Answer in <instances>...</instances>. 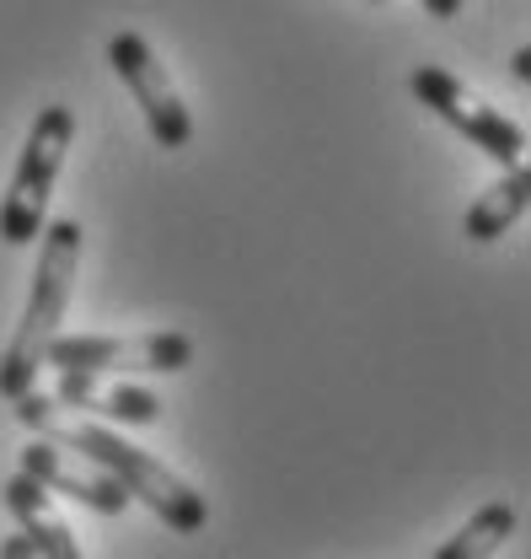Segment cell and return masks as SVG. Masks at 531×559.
<instances>
[{
	"instance_id": "9c48e42d",
	"label": "cell",
	"mask_w": 531,
	"mask_h": 559,
	"mask_svg": "<svg viewBox=\"0 0 531 559\" xmlns=\"http://www.w3.org/2000/svg\"><path fill=\"white\" fill-rule=\"evenodd\" d=\"M0 500H5V511L16 516L22 538L33 544V555L38 559H86L81 555V544H75V533H70V522L55 511V495L38 485V479L11 474V479L0 485Z\"/></svg>"
},
{
	"instance_id": "277c9868",
	"label": "cell",
	"mask_w": 531,
	"mask_h": 559,
	"mask_svg": "<svg viewBox=\"0 0 531 559\" xmlns=\"http://www.w3.org/2000/svg\"><path fill=\"white\" fill-rule=\"evenodd\" d=\"M408 86H413V97H419L441 124H451L462 140H472V151L494 156L499 167H521V162H527V130H521L516 119H505L499 108H488L451 70L419 66L408 75Z\"/></svg>"
},
{
	"instance_id": "52a82bcc",
	"label": "cell",
	"mask_w": 531,
	"mask_h": 559,
	"mask_svg": "<svg viewBox=\"0 0 531 559\" xmlns=\"http://www.w3.org/2000/svg\"><path fill=\"white\" fill-rule=\"evenodd\" d=\"M22 474L38 479L49 495H70L75 506H86V511H97V516H119V511L130 506V495L113 485L92 457L65 452V447H55V441H38V436L22 447Z\"/></svg>"
},
{
	"instance_id": "9a60e30c",
	"label": "cell",
	"mask_w": 531,
	"mask_h": 559,
	"mask_svg": "<svg viewBox=\"0 0 531 559\" xmlns=\"http://www.w3.org/2000/svg\"><path fill=\"white\" fill-rule=\"evenodd\" d=\"M371 5H387V0H371Z\"/></svg>"
},
{
	"instance_id": "8992f818",
	"label": "cell",
	"mask_w": 531,
	"mask_h": 559,
	"mask_svg": "<svg viewBox=\"0 0 531 559\" xmlns=\"http://www.w3.org/2000/svg\"><path fill=\"white\" fill-rule=\"evenodd\" d=\"M108 66L119 70V81L130 86L134 108L145 114L150 140L161 151H183L194 140V119H189V108H183V97L172 86V70L156 60V49L140 33H113L108 38Z\"/></svg>"
},
{
	"instance_id": "7a4b0ae2",
	"label": "cell",
	"mask_w": 531,
	"mask_h": 559,
	"mask_svg": "<svg viewBox=\"0 0 531 559\" xmlns=\"http://www.w3.org/2000/svg\"><path fill=\"white\" fill-rule=\"evenodd\" d=\"M44 253H38V270H33V296L22 307V323L11 329V340L0 349V399H22L33 393L38 371H44V349L60 334V318L70 307V285L81 270V226L75 221H44Z\"/></svg>"
},
{
	"instance_id": "4fadbf2b",
	"label": "cell",
	"mask_w": 531,
	"mask_h": 559,
	"mask_svg": "<svg viewBox=\"0 0 531 559\" xmlns=\"http://www.w3.org/2000/svg\"><path fill=\"white\" fill-rule=\"evenodd\" d=\"M0 559H38V555H33V544L16 533V538H5V544H0Z\"/></svg>"
},
{
	"instance_id": "6da1fadb",
	"label": "cell",
	"mask_w": 531,
	"mask_h": 559,
	"mask_svg": "<svg viewBox=\"0 0 531 559\" xmlns=\"http://www.w3.org/2000/svg\"><path fill=\"white\" fill-rule=\"evenodd\" d=\"M16 419L38 436V441H55V447H65V452H81V457H92L113 485L124 489L130 500L140 506H150L172 533H200L204 522H209V506H204V495L183 474H172L161 457H150L145 447H134L124 441L119 430H108V425H92V419H65L60 415V404L49 399V393H22L16 399Z\"/></svg>"
},
{
	"instance_id": "30bf717a",
	"label": "cell",
	"mask_w": 531,
	"mask_h": 559,
	"mask_svg": "<svg viewBox=\"0 0 531 559\" xmlns=\"http://www.w3.org/2000/svg\"><path fill=\"white\" fill-rule=\"evenodd\" d=\"M531 205V167H505V178L499 183H488L462 215V231L472 242H494V237H505Z\"/></svg>"
},
{
	"instance_id": "8fae6325",
	"label": "cell",
	"mask_w": 531,
	"mask_h": 559,
	"mask_svg": "<svg viewBox=\"0 0 531 559\" xmlns=\"http://www.w3.org/2000/svg\"><path fill=\"white\" fill-rule=\"evenodd\" d=\"M516 527H521V522H516V506L494 500V506L472 511V522H462L430 559H494L510 538H516Z\"/></svg>"
},
{
	"instance_id": "5bb4252c",
	"label": "cell",
	"mask_w": 531,
	"mask_h": 559,
	"mask_svg": "<svg viewBox=\"0 0 531 559\" xmlns=\"http://www.w3.org/2000/svg\"><path fill=\"white\" fill-rule=\"evenodd\" d=\"M510 75H516V81H527V75H531V49H516V60H510Z\"/></svg>"
},
{
	"instance_id": "7c38bea8",
	"label": "cell",
	"mask_w": 531,
	"mask_h": 559,
	"mask_svg": "<svg viewBox=\"0 0 531 559\" xmlns=\"http://www.w3.org/2000/svg\"><path fill=\"white\" fill-rule=\"evenodd\" d=\"M419 5H424V11L435 16V22H457V16H462V5H467V0H419Z\"/></svg>"
},
{
	"instance_id": "5b68a950",
	"label": "cell",
	"mask_w": 531,
	"mask_h": 559,
	"mask_svg": "<svg viewBox=\"0 0 531 559\" xmlns=\"http://www.w3.org/2000/svg\"><path fill=\"white\" fill-rule=\"evenodd\" d=\"M194 360L189 334H55L44 349V366L55 371H97V377H130V371H183Z\"/></svg>"
},
{
	"instance_id": "3957f363",
	"label": "cell",
	"mask_w": 531,
	"mask_h": 559,
	"mask_svg": "<svg viewBox=\"0 0 531 559\" xmlns=\"http://www.w3.org/2000/svg\"><path fill=\"white\" fill-rule=\"evenodd\" d=\"M70 135H75V114H70L65 103H49L33 119L27 145L16 156V173H11V183L0 194V242L5 248H27L44 231V210H49V194L60 183Z\"/></svg>"
},
{
	"instance_id": "ba28073f",
	"label": "cell",
	"mask_w": 531,
	"mask_h": 559,
	"mask_svg": "<svg viewBox=\"0 0 531 559\" xmlns=\"http://www.w3.org/2000/svg\"><path fill=\"white\" fill-rule=\"evenodd\" d=\"M55 404L81 409L92 419H113V425H156L161 419V399L156 393L130 388V382H102L97 371H60Z\"/></svg>"
}]
</instances>
